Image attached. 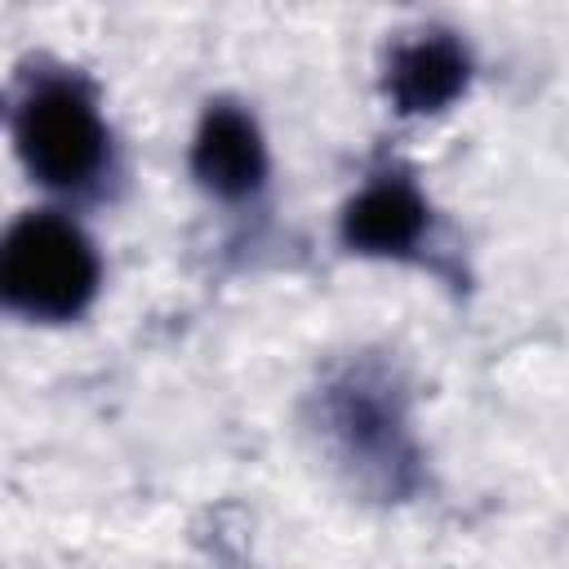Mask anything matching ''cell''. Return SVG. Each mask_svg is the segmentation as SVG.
I'll list each match as a JSON object with an SVG mask.
<instances>
[{
	"label": "cell",
	"mask_w": 569,
	"mask_h": 569,
	"mask_svg": "<svg viewBox=\"0 0 569 569\" xmlns=\"http://www.w3.org/2000/svg\"><path fill=\"white\" fill-rule=\"evenodd\" d=\"M342 231H347V240L356 249L396 253V249H405V244L418 240V231H422V204H418V196L409 187L382 182V187H369L360 200H351Z\"/></svg>",
	"instance_id": "5"
},
{
	"label": "cell",
	"mask_w": 569,
	"mask_h": 569,
	"mask_svg": "<svg viewBox=\"0 0 569 569\" xmlns=\"http://www.w3.org/2000/svg\"><path fill=\"white\" fill-rule=\"evenodd\" d=\"M0 280L13 307H22L27 316L58 320L89 302L98 284V262H93L89 240L71 222L31 213L4 240Z\"/></svg>",
	"instance_id": "1"
},
{
	"label": "cell",
	"mask_w": 569,
	"mask_h": 569,
	"mask_svg": "<svg viewBox=\"0 0 569 569\" xmlns=\"http://www.w3.org/2000/svg\"><path fill=\"white\" fill-rule=\"evenodd\" d=\"M102 124L89 98L71 84H44L18 116V147L36 178L76 187L102 164Z\"/></svg>",
	"instance_id": "2"
},
{
	"label": "cell",
	"mask_w": 569,
	"mask_h": 569,
	"mask_svg": "<svg viewBox=\"0 0 569 569\" xmlns=\"http://www.w3.org/2000/svg\"><path fill=\"white\" fill-rule=\"evenodd\" d=\"M196 178L218 196H249L262 182V142L249 116L236 107H213L196 133L191 151Z\"/></svg>",
	"instance_id": "3"
},
{
	"label": "cell",
	"mask_w": 569,
	"mask_h": 569,
	"mask_svg": "<svg viewBox=\"0 0 569 569\" xmlns=\"http://www.w3.org/2000/svg\"><path fill=\"white\" fill-rule=\"evenodd\" d=\"M467 80V58L453 40L431 36L409 44L391 67V93L405 111H436L445 107Z\"/></svg>",
	"instance_id": "4"
}]
</instances>
